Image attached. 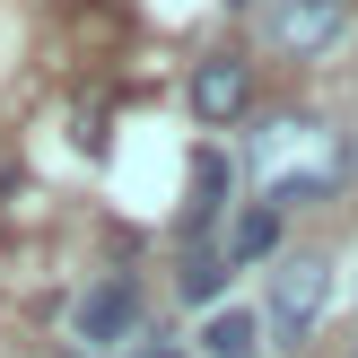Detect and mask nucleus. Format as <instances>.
Listing matches in <instances>:
<instances>
[{
	"label": "nucleus",
	"mask_w": 358,
	"mask_h": 358,
	"mask_svg": "<svg viewBox=\"0 0 358 358\" xmlns=\"http://www.w3.org/2000/svg\"><path fill=\"white\" fill-rule=\"evenodd\" d=\"M324 297H332V262L324 254H280L271 262V341L297 350L324 324Z\"/></svg>",
	"instance_id": "nucleus-2"
},
{
	"label": "nucleus",
	"mask_w": 358,
	"mask_h": 358,
	"mask_svg": "<svg viewBox=\"0 0 358 358\" xmlns=\"http://www.w3.org/2000/svg\"><path fill=\"white\" fill-rule=\"evenodd\" d=\"M175 289H184L192 306H219V297H227V254H219V245H192L184 271H175Z\"/></svg>",
	"instance_id": "nucleus-9"
},
{
	"label": "nucleus",
	"mask_w": 358,
	"mask_h": 358,
	"mask_svg": "<svg viewBox=\"0 0 358 358\" xmlns=\"http://www.w3.org/2000/svg\"><path fill=\"white\" fill-rule=\"evenodd\" d=\"M227 192H236V157H227L219 140H210V149H192V192H184V236H192V245L219 227Z\"/></svg>",
	"instance_id": "nucleus-5"
},
{
	"label": "nucleus",
	"mask_w": 358,
	"mask_h": 358,
	"mask_svg": "<svg viewBox=\"0 0 358 358\" xmlns=\"http://www.w3.org/2000/svg\"><path fill=\"white\" fill-rule=\"evenodd\" d=\"M192 350H201V358H262V324L245 306H210V324H201Z\"/></svg>",
	"instance_id": "nucleus-7"
},
{
	"label": "nucleus",
	"mask_w": 358,
	"mask_h": 358,
	"mask_svg": "<svg viewBox=\"0 0 358 358\" xmlns=\"http://www.w3.org/2000/svg\"><path fill=\"white\" fill-rule=\"evenodd\" d=\"M271 44L280 52H297V62H315V52H332L341 44V27H350V0H280L271 17Z\"/></svg>",
	"instance_id": "nucleus-4"
},
{
	"label": "nucleus",
	"mask_w": 358,
	"mask_h": 358,
	"mask_svg": "<svg viewBox=\"0 0 358 358\" xmlns=\"http://www.w3.org/2000/svg\"><path fill=\"white\" fill-rule=\"evenodd\" d=\"M245 105H254V79H245V62H227V52H219V62H201V70H192V114H201V122H236Z\"/></svg>",
	"instance_id": "nucleus-6"
},
{
	"label": "nucleus",
	"mask_w": 358,
	"mask_h": 358,
	"mask_svg": "<svg viewBox=\"0 0 358 358\" xmlns=\"http://www.w3.org/2000/svg\"><path fill=\"white\" fill-rule=\"evenodd\" d=\"M254 166H262V210H306V201H332L350 175L341 140L306 114H271L254 131Z\"/></svg>",
	"instance_id": "nucleus-1"
},
{
	"label": "nucleus",
	"mask_w": 358,
	"mask_h": 358,
	"mask_svg": "<svg viewBox=\"0 0 358 358\" xmlns=\"http://www.w3.org/2000/svg\"><path fill=\"white\" fill-rule=\"evenodd\" d=\"M271 245H280V210H262V201H254L236 227H227V245H219V254H227V271H236V262H262Z\"/></svg>",
	"instance_id": "nucleus-8"
},
{
	"label": "nucleus",
	"mask_w": 358,
	"mask_h": 358,
	"mask_svg": "<svg viewBox=\"0 0 358 358\" xmlns=\"http://www.w3.org/2000/svg\"><path fill=\"white\" fill-rule=\"evenodd\" d=\"M140 332V280H96V289L79 297V306H70V341L79 350H122Z\"/></svg>",
	"instance_id": "nucleus-3"
}]
</instances>
